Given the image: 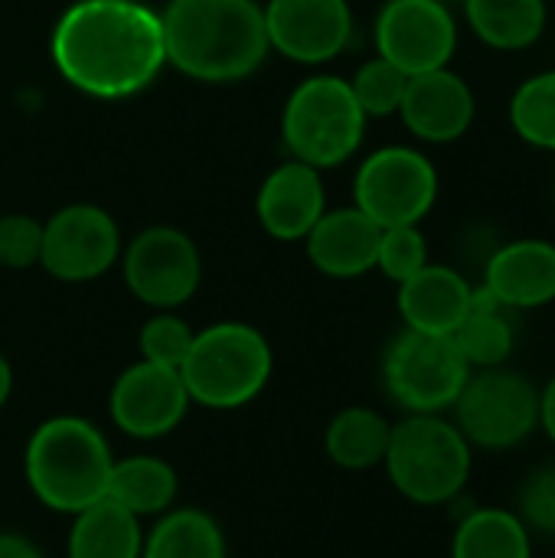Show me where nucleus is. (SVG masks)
I'll use <instances>...</instances> for the list:
<instances>
[{
  "mask_svg": "<svg viewBox=\"0 0 555 558\" xmlns=\"http://www.w3.org/2000/svg\"><path fill=\"white\" fill-rule=\"evenodd\" d=\"M399 118L409 134L425 144H455L471 131L478 118V98L468 78L445 65L409 75Z\"/></svg>",
  "mask_w": 555,
  "mask_h": 558,
  "instance_id": "obj_15",
  "label": "nucleus"
},
{
  "mask_svg": "<svg viewBox=\"0 0 555 558\" xmlns=\"http://www.w3.org/2000/svg\"><path fill=\"white\" fill-rule=\"evenodd\" d=\"M471 366L461 356L458 343L442 333L402 330L386 356H383V383L393 402H399L409 415H442L448 412L464 383L471 379Z\"/></svg>",
  "mask_w": 555,
  "mask_h": 558,
  "instance_id": "obj_7",
  "label": "nucleus"
},
{
  "mask_svg": "<svg viewBox=\"0 0 555 558\" xmlns=\"http://www.w3.org/2000/svg\"><path fill=\"white\" fill-rule=\"evenodd\" d=\"M540 428L550 435V441L555 445V376L540 392Z\"/></svg>",
  "mask_w": 555,
  "mask_h": 558,
  "instance_id": "obj_34",
  "label": "nucleus"
},
{
  "mask_svg": "<svg viewBox=\"0 0 555 558\" xmlns=\"http://www.w3.org/2000/svg\"><path fill=\"white\" fill-rule=\"evenodd\" d=\"M517 517L523 520V526L530 533L555 536V464L536 468L523 481L520 500H517Z\"/></svg>",
  "mask_w": 555,
  "mask_h": 558,
  "instance_id": "obj_32",
  "label": "nucleus"
},
{
  "mask_svg": "<svg viewBox=\"0 0 555 558\" xmlns=\"http://www.w3.org/2000/svg\"><path fill=\"white\" fill-rule=\"evenodd\" d=\"M471 291L474 284L458 268L429 262L422 271L399 284L396 307L409 330L451 337L471 307Z\"/></svg>",
  "mask_w": 555,
  "mask_h": 558,
  "instance_id": "obj_19",
  "label": "nucleus"
},
{
  "mask_svg": "<svg viewBox=\"0 0 555 558\" xmlns=\"http://www.w3.org/2000/svg\"><path fill=\"white\" fill-rule=\"evenodd\" d=\"M347 82H350L353 98H357V105L363 108L366 118H393V114H399L409 75L399 65H393L389 59L373 56Z\"/></svg>",
  "mask_w": 555,
  "mask_h": 558,
  "instance_id": "obj_28",
  "label": "nucleus"
},
{
  "mask_svg": "<svg viewBox=\"0 0 555 558\" xmlns=\"http://www.w3.org/2000/svg\"><path fill=\"white\" fill-rule=\"evenodd\" d=\"M121 258V232L108 209L95 203H72L43 222L39 265L69 284L101 278Z\"/></svg>",
  "mask_w": 555,
  "mask_h": 558,
  "instance_id": "obj_12",
  "label": "nucleus"
},
{
  "mask_svg": "<svg viewBox=\"0 0 555 558\" xmlns=\"http://www.w3.org/2000/svg\"><path fill=\"white\" fill-rule=\"evenodd\" d=\"M59 75L88 98L141 95L167 65L160 13L141 0H75L49 39Z\"/></svg>",
  "mask_w": 555,
  "mask_h": 558,
  "instance_id": "obj_1",
  "label": "nucleus"
},
{
  "mask_svg": "<svg viewBox=\"0 0 555 558\" xmlns=\"http://www.w3.org/2000/svg\"><path fill=\"white\" fill-rule=\"evenodd\" d=\"M379 235L383 229L357 206L324 209V216L304 235V248L321 275L350 281L376 268Z\"/></svg>",
  "mask_w": 555,
  "mask_h": 558,
  "instance_id": "obj_18",
  "label": "nucleus"
},
{
  "mask_svg": "<svg viewBox=\"0 0 555 558\" xmlns=\"http://www.w3.org/2000/svg\"><path fill=\"white\" fill-rule=\"evenodd\" d=\"M468 29L494 52H523L550 26L546 0H461Z\"/></svg>",
  "mask_w": 555,
  "mask_h": 558,
  "instance_id": "obj_20",
  "label": "nucleus"
},
{
  "mask_svg": "<svg viewBox=\"0 0 555 558\" xmlns=\"http://www.w3.org/2000/svg\"><path fill=\"white\" fill-rule=\"evenodd\" d=\"M438 167L429 154L406 144L373 150L353 180V206L379 229L419 226L438 203Z\"/></svg>",
  "mask_w": 555,
  "mask_h": 558,
  "instance_id": "obj_8",
  "label": "nucleus"
},
{
  "mask_svg": "<svg viewBox=\"0 0 555 558\" xmlns=\"http://www.w3.org/2000/svg\"><path fill=\"white\" fill-rule=\"evenodd\" d=\"M471 448L510 451L540 428V389L514 369H474L451 405Z\"/></svg>",
  "mask_w": 555,
  "mask_h": 558,
  "instance_id": "obj_9",
  "label": "nucleus"
},
{
  "mask_svg": "<svg viewBox=\"0 0 555 558\" xmlns=\"http://www.w3.org/2000/svg\"><path fill=\"white\" fill-rule=\"evenodd\" d=\"M429 265V239L422 235L419 226H396V229H383L379 235V252H376V268L402 284L406 278H412L415 271H422Z\"/></svg>",
  "mask_w": 555,
  "mask_h": 558,
  "instance_id": "obj_30",
  "label": "nucleus"
},
{
  "mask_svg": "<svg viewBox=\"0 0 555 558\" xmlns=\"http://www.w3.org/2000/svg\"><path fill=\"white\" fill-rule=\"evenodd\" d=\"M141 558H229L222 526L200 507H170L144 533Z\"/></svg>",
  "mask_w": 555,
  "mask_h": 558,
  "instance_id": "obj_24",
  "label": "nucleus"
},
{
  "mask_svg": "<svg viewBox=\"0 0 555 558\" xmlns=\"http://www.w3.org/2000/svg\"><path fill=\"white\" fill-rule=\"evenodd\" d=\"M193 337H196V330L183 317H177L173 311H157L141 327V337H137L141 360L167 366V369H180L193 347Z\"/></svg>",
  "mask_w": 555,
  "mask_h": 558,
  "instance_id": "obj_29",
  "label": "nucleus"
},
{
  "mask_svg": "<svg viewBox=\"0 0 555 558\" xmlns=\"http://www.w3.org/2000/svg\"><path fill=\"white\" fill-rule=\"evenodd\" d=\"M393 425L366 405H350L337 412L324 432L327 458L343 471H373L383 464Z\"/></svg>",
  "mask_w": 555,
  "mask_h": 558,
  "instance_id": "obj_26",
  "label": "nucleus"
},
{
  "mask_svg": "<svg viewBox=\"0 0 555 558\" xmlns=\"http://www.w3.org/2000/svg\"><path fill=\"white\" fill-rule=\"evenodd\" d=\"M160 23L167 62L196 82H242L272 52L255 0H167Z\"/></svg>",
  "mask_w": 555,
  "mask_h": 558,
  "instance_id": "obj_2",
  "label": "nucleus"
},
{
  "mask_svg": "<svg viewBox=\"0 0 555 558\" xmlns=\"http://www.w3.org/2000/svg\"><path fill=\"white\" fill-rule=\"evenodd\" d=\"M141 549H144L141 520L121 510L108 497L72 517L65 558H141Z\"/></svg>",
  "mask_w": 555,
  "mask_h": 558,
  "instance_id": "obj_21",
  "label": "nucleus"
},
{
  "mask_svg": "<svg viewBox=\"0 0 555 558\" xmlns=\"http://www.w3.org/2000/svg\"><path fill=\"white\" fill-rule=\"evenodd\" d=\"M484 288L507 311H536L555 301V242L510 239L484 258Z\"/></svg>",
  "mask_w": 555,
  "mask_h": 558,
  "instance_id": "obj_16",
  "label": "nucleus"
},
{
  "mask_svg": "<svg viewBox=\"0 0 555 558\" xmlns=\"http://www.w3.org/2000/svg\"><path fill=\"white\" fill-rule=\"evenodd\" d=\"M327 209L321 170L304 160L275 167L255 199L262 229L278 242H301Z\"/></svg>",
  "mask_w": 555,
  "mask_h": 558,
  "instance_id": "obj_17",
  "label": "nucleus"
},
{
  "mask_svg": "<svg viewBox=\"0 0 555 558\" xmlns=\"http://www.w3.org/2000/svg\"><path fill=\"white\" fill-rule=\"evenodd\" d=\"M366 114L340 75H311L285 101L281 137L294 160L317 170L347 163L366 134Z\"/></svg>",
  "mask_w": 555,
  "mask_h": 558,
  "instance_id": "obj_6",
  "label": "nucleus"
},
{
  "mask_svg": "<svg viewBox=\"0 0 555 558\" xmlns=\"http://www.w3.org/2000/svg\"><path fill=\"white\" fill-rule=\"evenodd\" d=\"M262 10L272 52L291 62H330L353 39L350 0H268Z\"/></svg>",
  "mask_w": 555,
  "mask_h": 558,
  "instance_id": "obj_14",
  "label": "nucleus"
},
{
  "mask_svg": "<svg viewBox=\"0 0 555 558\" xmlns=\"http://www.w3.org/2000/svg\"><path fill=\"white\" fill-rule=\"evenodd\" d=\"M0 558H46V556H43V549H39L33 539H26V536H20V533H0Z\"/></svg>",
  "mask_w": 555,
  "mask_h": 558,
  "instance_id": "obj_33",
  "label": "nucleus"
},
{
  "mask_svg": "<svg viewBox=\"0 0 555 558\" xmlns=\"http://www.w3.org/2000/svg\"><path fill=\"white\" fill-rule=\"evenodd\" d=\"M114 454L105 432L82 415L39 422L23 451V477L33 497L62 517L98 504L108 490Z\"/></svg>",
  "mask_w": 555,
  "mask_h": 558,
  "instance_id": "obj_3",
  "label": "nucleus"
},
{
  "mask_svg": "<svg viewBox=\"0 0 555 558\" xmlns=\"http://www.w3.org/2000/svg\"><path fill=\"white\" fill-rule=\"evenodd\" d=\"M10 396H13V366H10V360L0 353V409L10 402Z\"/></svg>",
  "mask_w": 555,
  "mask_h": 558,
  "instance_id": "obj_35",
  "label": "nucleus"
},
{
  "mask_svg": "<svg viewBox=\"0 0 555 558\" xmlns=\"http://www.w3.org/2000/svg\"><path fill=\"white\" fill-rule=\"evenodd\" d=\"M272 369L275 353L258 327L219 320L206 330H196L193 347L180 366V379L193 405L236 412L265 392Z\"/></svg>",
  "mask_w": 555,
  "mask_h": 558,
  "instance_id": "obj_4",
  "label": "nucleus"
},
{
  "mask_svg": "<svg viewBox=\"0 0 555 558\" xmlns=\"http://www.w3.org/2000/svg\"><path fill=\"white\" fill-rule=\"evenodd\" d=\"M177 494H180L177 471L154 454L114 458L105 490L108 500H114L121 510L134 513L137 520H150V517L157 520L177 504Z\"/></svg>",
  "mask_w": 555,
  "mask_h": 558,
  "instance_id": "obj_22",
  "label": "nucleus"
},
{
  "mask_svg": "<svg viewBox=\"0 0 555 558\" xmlns=\"http://www.w3.org/2000/svg\"><path fill=\"white\" fill-rule=\"evenodd\" d=\"M451 558H533V533L514 510L478 507L461 517Z\"/></svg>",
  "mask_w": 555,
  "mask_h": 558,
  "instance_id": "obj_25",
  "label": "nucleus"
},
{
  "mask_svg": "<svg viewBox=\"0 0 555 558\" xmlns=\"http://www.w3.org/2000/svg\"><path fill=\"white\" fill-rule=\"evenodd\" d=\"M471 445L442 415H409L393 425L383 468L393 487L419 507H442L461 497L471 477Z\"/></svg>",
  "mask_w": 555,
  "mask_h": 558,
  "instance_id": "obj_5",
  "label": "nucleus"
},
{
  "mask_svg": "<svg viewBox=\"0 0 555 558\" xmlns=\"http://www.w3.org/2000/svg\"><path fill=\"white\" fill-rule=\"evenodd\" d=\"M190 396L180 369H167L147 360L128 366L108 392L111 425L134 441H157L177 432L190 412Z\"/></svg>",
  "mask_w": 555,
  "mask_h": 558,
  "instance_id": "obj_13",
  "label": "nucleus"
},
{
  "mask_svg": "<svg viewBox=\"0 0 555 558\" xmlns=\"http://www.w3.org/2000/svg\"><path fill=\"white\" fill-rule=\"evenodd\" d=\"M376 56L406 75L451 65L461 39L458 16L445 0H386L373 26Z\"/></svg>",
  "mask_w": 555,
  "mask_h": 558,
  "instance_id": "obj_11",
  "label": "nucleus"
},
{
  "mask_svg": "<svg viewBox=\"0 0 555 558\" xmlns=\"http://www.w3.org/2000/svg\"><path fill=\"white\" fill-rule=\"evenodd\" d=\"M507 118L523 144L555 154V69L533 72L514 88Z\"/></svg>",
  "mask_w": 555,
  "mask_h": 558,
  "instance_id": "obj_27",
  "label": "nucleus"
},
{
  "mask_svg": "<svg viewBox=\"0 0 555 558\" xmlns=\"http://www.w3.org/2000/svg\"><path fill=\"white\" fill-rule=\"evenodd\" d=\"M514 311H507L484 284L471 291V307L451 340L458 343L461 356L471 369H497L510 360L517 347Z\"/></svg>",
  "mask_w": 555,
  "mask_h": 558,
  "instance_id": "obj_23",
  "label": "nucleus"
},
{
  "mask_svg": "<svg viewBox=\"0 0 555 558\" xmlns=\"http://www.w3.org/2000/svg\"><path fill=\"white\" fill-rule=\"evenodd\" d=\"M121 271L128 291L141 304L154 311H177L196 294L203 281V258L183 229L147 226L121 252Z\"/></svg>",
  "mask_w": 555,
  "mask_h": 558,
  "instance_id": "obj_10",
  "label": "nucleus"
},
{
  "mask_svg": "<svg viewBox=\"0 0 555 558\" xmlns=\"http://www.w3.org/2000/svg\"><path fill=\"white\" fill-rule=\"evenodd\" d=\"M43 252V222L26 213H7L0 216V268L23 271L29 265H39Z\"/></svg>",
  "mask_w": 555,
  "mask_h": 558,
  "instance_id": "obj_31",
  "label": "nucleus"
}]
</instances>
